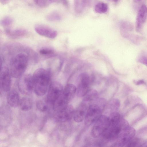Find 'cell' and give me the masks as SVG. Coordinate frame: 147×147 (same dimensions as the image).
Listing matches in <instances>:
<instances>
[{"label":"cell","mask_w":147,"mask_h":147,"mask_svg":"<svg viewBox=\"0 0 147 147\" xmlns=\"http://www.w3.org/2000/svg\"><path fill=\"white\" fill-rule=\"evenodd\" d=\"M51 76L49 69L40 68L36 69L32 75L34 91L38 96L45 95L48 91Z\"/></svg>","instance_id":"6da1fadb"},{"label":"cell","mask_w":147,"mask_h":147,"mask_svg":"<svg viewBox=\"0 0 147 147\" xmlns=\"http://www.w3.org/2000/svg\"><path fill=\"white\" fill-rule=\"evenodd\" d=\"M28 58L24 53H20L11 60L9 70L12 77L17 78L21 77L27 67Z\"/></svg>","instance_id":"7a4b0ae2"},{"label":"cell","mask_w":147,"mask_h":147,"mask_svg":"<svg viewBox=\"0 0 147 147\" xmlns=\"http://www.w3.org/2000/svg\"><path fill=\"white\" fill-rule=\"evenodd\" d=\"M106 101L102 98H98L88 107L84 119L86 125L89 126L95 122L102 115Z\"/></svg>","instance_id":"3957f363"},{"label":"cell","mask_w":147,"mask_h":147,"mask_svg":"<svg viewBox=\"0 0 147 147\" xmlns=\"http://www.w3.org/2000/svg\"><path fill=\"white\" fill-rule=\"evenodd\" d=\"M129 126V125L128 121L122 118L118 124L110 125L108 129L101 136L107 141H113L117 139L121 130Z\"/></svg>","instance_id":"277c9868"},{"label":"cell","mask_w":147,"mask_h":147,"mask_svg":"<svg viewBox=\"0 0 147 147\" xmlns=\"http://www.w3.org/2000/svg\"><path fill=\"white\" fill-rule=\"evenodd\" d=\"M110 125L109 117L102 115L95 122L92 130V135L94 138L101 136Z\"/></svg>","instance_id":"5b68a950"},{"label":"cell","mask_w":147,"mask_h":147,"mask_svg":"<svg viewBox=\"0 0 147 147\" xmlns=\"http://www.w3.org/2000/svg\"><path fill=\"white\" fill-rule=\"evenodd\" d=\"M18 87L23 94H29L34 90V82L32 76L29 74L22 75L19 80Z\"/></svg>","instance_id":"8992f818"},{"label":"cell","mask_w":147,"mask_h":147,"mask_svg":"<svg viewBox=\"0 0 147 147\" xmlns=\"http://www.w3.org/2000/svg\"><path fill=\"white\" fill-rule=\"evenodd\" d=\"M63 90L62 85L59 82L56 81L51 82L47 91V102L52 105L61 94Z\"/></svg>","instance_id":"52a82bcc"},{"label":"cell","mask_w":147,"mask_h":147,"mask_svg":"<svg viewBox=\"0 0 147 147\" xmlns=\"http://www.w3.org/2000/svg\"><path fill=\"white\" fill-rule=\"evenodd\" d=\"M135 133V129L130 126L122 130L116 140L115 146L122 147L126 145L134 138Z\"/></svg>","instance_id":"ba28073f"},{"label":"cell","mask_w":147,"mask_h":147,"mask_svg":"<svg viewBox=\"0 0 147 147\" xmlns=\"http://www.w3.org/2000/svg\"><path fill=\"white\" fill-rule=\"evenodd\" d=\"M80 79L76 93L78 97H82L84 96L90 89L92 81L88 75L86 73H82L80 75Z\"/></svg>","instance_id":"9c48e42d"},{"label":"cell","mask_w":147,"mask_h":147,"mask_svg":"<svg viewBox=\"0 0 147 147\" xmlns=\"http://www.w3.org/2000/svg\"><path fill=\"white\" fill-rule=\"evenodd\" d=\"M11 76L9 69L5 66H1L0 74L1 88L5 92L9 91L10 89Z\"/></svg>","instance_id":"30bf717a"},{"label":"cell","mask_w":147,"mask_h":147,"mask_svg":"<svg viewBox=\"0 0 147 147\" xmlns=\"http://www.w3.org/2000/svg\"><path fill=\"white\" fill-rule=\"evenodd\" d=\"M74 108L71 105H68L62 110L56 112L55 117L57 122H64L70 120L74 116Z\"/></svg>","instance_id":"8fae6325"},{"label":"cell","mask_w":147,"mask_h":147,"mask_svg":"<svg viewBox=\"0 0 147 147\" xmlns=\"http://www.w3.org/2000/svg\"><path fill=\"white\" fill-rule=\"evenodd\" d=\"M35 30L39 35L47 38L53 39L57 35V32L45 25L38 24L35 27Z\"/></svg>","instance_id":"7c38bea8"},{"label":"cell","mask_w":147,"mask_h":147,"mask_svg":"<svg viewBox=\"0 0 147 147\" xmlns=\"http://www.w3.org/2000/svg\"><path fill=\"white\" fill-rule=\"evenodd\" d=\"M147 18V7L143 4L139 10L136 20V28L137 32L141 31L142 26Z\"/></svg>","instance_id":"4fadbf2b"},{"label":"cell","mask_w":147,"mask_h":147,"mask_svg":"<svg viewBox=\"0 0 147 147\" xmlns=\"http://www.w3.org/2000/svg\"><path fill=\"white\" fill-rule=\"evenodd\" d=\"M133 28L132 24L128 22H122L120 25V30L122 36L134 42L137 37L130 34Z\"/></svg>","instance_id":"5bb4252c"},{"label":"cell","mask_w":147,"mask_h":147,"mask_svg":"<svg viewBox=\"0 0 147 147\" xmlns=\"http://www.w3.org/2000/svg\"><path fill=\"white\" fill-rule=\"evenodd\" d=\"M88 107L87 105L82 102L74 111L73 117L75 121L80 122L85 119Z\"/></svg>","instance_id":"9a60e30c"},{"label":"cell","mask_w":147,"mask_h":147,"mask_svg":"<svg viewBox=\"0 0 147 147\" xmlns=\"http://www.w3.org/2000/svg\"><path fill=\"white\" fill-rule=\"evenodd\" d=\"M76 91L77 88L75 86L72 84H68L65 86L62 94L69 102L74 98Z\"/></svg>","instance_id":"2e32d148"},{"label":"cell","mask_w":147,"mask_h":147,"mask_svg":"<svg viewBox=\"0 0 147 147\" xmlns=\"http://www.w3.org/2000/svg\"><path fill=\"white\" fill-rule=\"evenodd\" d=\"M92 0H74V7L77 13H82L90 5Z\"/></svg>","instance_id":"e0dca14e"},{"label":"cell","mask_w":147,"mask_h":147,"mask_svg":"<svg viewBox=\"0 0 147 147\" xmlns=\"http://www.w3.org/2000/svg\"><path fill=\"white\" fill-rule=\"evenodd\" d=\"M98 93L95 89H90L84 96L82 102L86 103L89 107L98 98Z\"/></svg>","instance_id":"ac0fdd59"},{"label":"cell","mask_w":147,"mask_h":147,"mask_svg":"<svg viewBox=\"0 0 147 147\" xmlns=\"http://www.w3.org/2000/svg\"><path fill=\"white\" fill-rule=\"evenodd\" d=\"M20 100L18 92L15 90L9 92L7 96V102L10 106L13 107H17L20 104Z\"/></svg>","instance_id":"d6986e66"},{"label":"cell","mask_w":147,"mask_h":147,"mask_svg":"<svg viewBox=\"0 0 147 147\" xmlns=\"http://www.w3.org/2000/svg\"><path fill=\"white\" fill-rule=\"evenodd\" d=\"M5 34L8 36L13 38H18L23 37L27 35L28 31L23 29H17L11 30L9 28L5 30Z\"/></svg>","instance_id":"ffe728a7"},{"label":"cell","mask_w":147,"mask_h":147,"mask_svg":"<svg viewBox=\"0 0 147 147\" xmlns=\"http://www.w3.org/2000/svg\"><path fill=\"white\" fill-rule=\"evenodd\" d=\"M19 105L22 110L24 111H27L32 108V102L30 98L24 97L20 100Z\"/></svg>","instance_id":"44dd1931"},{"label":"cell","mask_w":147,"mask_h":147,"mask_svg":"<svg viewBox=\"0 0 147 147\" xmlns=\"http://www.w3.org/2000/svg\"><path fill=\"white\" fill-rule=\"evenodd\" d=\"M108 5L103 2H99L95 5L94 7L95 11L97 13H106L108 11Z\"/></svg>","instance_id":"7402d4cb"},{"label":"cell","mask_w":147,"mask_h":147,"mask_svg":"<svg viewBox=\"0 0 147 147\" xmlns=\"http://www.w3.org/2000/svg\"><path fill=\"white\" fill-rule=\"evenodd\" d=\"M46 18L48 21L51 22L59 21L62 18L60 15L56 11H53L48 14Z\"/></svg>","instance_id":"603a6c76"},{"label":"cell","mask_w":147,"mask_h":147,"mask_svg":"<svg viewBox=\"0 0 147 147\" xmlns=\"http://www.w3.org/2000/svg\"><path fill=\"white\" fill-rule=\"evenodd\" d=\"M120 105V101L118 99L114 98L112 99L110 102L109 106L111 112L116 111L119 108Z\"/></svg>","instance_id":"cb8c5ba5"},{"label":"cell","mask_w":147,"mask_h":147,"mask_svg":"<svg viewBox=\"0 0 147 147\" xmlns=\"http://www.w3.org/2000/svg\"><path fill=\"white\" fill-rule=\"evenodd\" d=\"M37 109L41 112H45L47 109V106L46 104L42 100L37 101L36 103Z\"/></svg>","instance_id":"d4e9b609"},{"label":"cell","mask_w":147,"mask_h":147,"mask_svg":"<svg viewBox=\"0 0 147 147\" xmlns=\"http://www.w3.org/2000/svg\"><path fill=\"white\" fill-rule=\"evenodd\" d=\"M39 53L43 55L48 56L54 54V50L52 49L48 48H43L39 50Z\"/></svg>","instance_id":"484cf974"},{"label":"cell","mask_w":147,"mask_h":147,"mask_svg":"<svg viewBox=\"0 0 147 147\" xmlns=\"http://www.w3.org/2000/svg\"><path fill=\"white\" fill-rule=\"evenodd\" d=\"M13 19L11 18L7 17L4 18L0 22V24L3 26L10 25L13 22Z\"/></svg>","instance_id":"4316f807"},{"label":"cell","mask_w":147,"mask_h":147,"mask_svg":"<svg viewBox=\"0 0 147 147\" xmlns=\"http://www.w3.org/2000/svg\"><path fill=\"white\" fill-rule=\"evenodd\" d=\"M132 139L126 145L128 147H135L139 144V140L138 139Z\"/></svg>","instance_id":"83f0119b"},{"label":"cell","mask_w":147,"mask_h":147,"mask_svg":"<svg viewBox=\"0 0 147 147\" xmlns=\"http://www.w3.org/2000/svg\"><path fill=\"white\" fill-rule=\"evenodd\" d=\"M34 1L37 5L41 7H46L48 5L47 0H34Z\"/></svg>","instance_id":"f1b7e54d"},{"label":"cell","mask_w":147,"mask_h":147,"mask_svg":"<svg viewBox=\"0 0 147 147\" xmlns=\"http://www.w3.org/2000/svg\"><path fill=\"white\" fill-rule=\"evenodd\" d=\"M138 61L147 67V57H146L141 56L138 58Z\"/></svg>","instance_id":"f546056e"},{"label":"cell","mask_w":147,"mask_h":147,"mask_svg":"<svg viewBox=\"0 0 147 147\" xmlns=\"http://www.w3.org/2000/svg\"><path fill=\"white\" fill-rule=\"evenodd\" d=\"M60 2L65 7H68L69 3L68 0H60Z\"/></svg>","instance_id":"4dcf8cb0"},{"label":"cell","mask_w":147,"mask_h":147,"mask_svg":"<svg viewBox=\"0 0 147 147\" xmlns=\"http://www.w3.org/2000/svg\"><path fill=\"white\" fill-rule=\"evenodd\" d=\"M134 83L136 85H137L144 84L145 83L144 80H139L137 81H135Z\"/></svg>","instance_id":"1f68e13d"},{"label":"cell","mask_w":147,"mask_h":147,"mask_svg":"<svg viewBox=\"0 0 147 147\" xmlns=\"http://www.w3.org/2000/svg\"><path fill=\"white\" fill-rule=\"evenodd\" d=\"M141 146L143 147H147V141L142 144Z\"/></svg>","instance_id":"d6a6232c"},{"label":"cell","mask_w":147,"mask_h":147,"mask_svg":"<svg viewBox=\"0 0 147 147\" xmlns=\"http://www.w3.org/2000/svg\"><path fill=\"white\" fill-rule=\"evenodd\" d=\"M58 0H49L50 1L52 2H55L57 1Z\"/></svg>","instance_id":"836d02e7"},{"label":"cell","mask_w":147,"mask_h":147,"mask_svg":"<svg viewBox=\"0 0 147 147\" xmlns=\"http://www.w3.org/2000/svg\"><path fill=\"white\" fill-rule=\"evenodd\" d=\"M137 1H140L142 0H136Z\"/></svg>","instance_id":"e575fe53"},{"label":"cell","mask_w":147,"mask_h":147,"mask_svg":"<svg viewBox=\"0 0 147 147\" xmlns=\"http://www.w3.org/2000/svg\"></svg>","instance_id":"d590c367"}]
</instances>
